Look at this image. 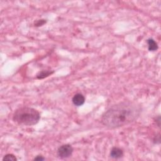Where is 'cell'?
Listing matches in <instances>:
<instances>
[{"label":"cell","instance_id":"2","mask_svg":"<svg viewBox=\"0 0 161 161\" xmlns=\"http://www.w3.org/2000/svg\"><path fill=\"white\" fill-rule=\"evenodd\" d=\"M40 118V113L37 109L29 107H22L17 109L13 116V120L16 124L26 126L36 125Z\"/></svg>","mask_w":161,"mask_h":161},{"label":"cell","instance_id":"7","mask_svg":"<svg viewBox=\"0 0 161 161\" xmlns=\"http://www.w3.org/2000/svg\"><path fill=\"white\" fill-rule=\"evenodd\" d=\"M53 73L54 71H50V70H42V71L39 72L37 74V78L38 79H42L47 78V77L50 76Z\"/></svg>","mask_w":161,"mask_h":161},{"label":"cell","instance_id":"3","mask_svg":"<svg viewBox=\"0 0 161 161\" xmlns=\"http://www.w3.org/2000/svg\"><path fill=\"white\" fill-rule=\"evenodd\" d=\"M73 152V148L69 144H65L61 146L57 150V156L61 159L69 157Z\"/></svg>","mask_w":161,"mask_h":161},{"label":"cell","instance_id":"5","mask_svg":"<svg viewBox=\"0 0 161 161\" xmlns=\"http://www.w3.org/2000/svg\"><path fill=\"white\" fill-rule=\"evenodd\" d=\"M124 152L118 147H113L110 152V156L113 159H120L123 157Z\"/></svg>","mask_w":161,"mask_h":161},{"label":"cell","instance_id":"8","mask_svg":"<svg viewBox=\"0 0 161 161\" xmlns=\"http://www.w3.org/2000/svg\"><path fill=\"white\" fill-rule=\"evenodd\" d=\"M3 161H5V160H8V161H15V160H17V159L16 157L13 155V154H6V155H5L3 159Z\"/></svg>","mask_w":161,"mask_h":161},{"label":"cell","instance_id":"1","mask_svg":"<svg viewBox=\"0 0 161 161\" xmlns=\"http://www.w3.org/2000/svg\"><path fill=\"white\" fill-rule=\"evenodd\" d=\"M140 105L132 101L120 103L111 107L103 115L101 122L106 127L116 128L136 120L140 114Z\"/></svg>","mask_w":161,"mask_h":161},{"label":"cell","instance_id":"4","mask_svg":"<svg viewBox=\"0 0 161 161\" xmlns=\"http://www.w3.org/2000/svg\"><path fill=\"white\" fill-rule=\"evenodd\" d=\"M73 104L77 106H82L85 102V98L82 94L78 93L74 96L72 99Z\"/></svg>","mask_w":161,"mask_h":161},{"label":"cell","instance_id":"9","mask_svg":"<svg viewBox=\"0 0 161 161\" xmlns=\"http://www.w3.org/2000/svg\"><path fill=\"white\" fill-rule=\"evenodd\" d=\"M46 23V21L45 20H38L36 23H35V26L36 27L42 26V25H44Z\"/></svg>","mask_w":161,"mask_h":161},{"label":"cell","instance_id":"10","mask_svg":"<svg viewBox=\"0 0 161 161\" xmlns=\"http://www.w3.org/2000/svg\"><path fill=\"white\" fill-rule=\"evenodd\" d=\"M45 160V158L41 156H38L34 159V160Z\"/></svg>","mask_w":161,"mask_h":161},{"label":"cell","instance_id":"6","mask_svg":"<svg viewBox=\"0 0 161 161\" xmlns=\"http://www.w3.org/2000/svg\"><path fill=\"white\" fill-rule=\"evenodd\" d=\"M148 46H149V50L150 51H156L158 49V46L156 42L152 38H149L147 40Z\"/></svg>","mask_w":161,"mask_h":161}]
</instances>
